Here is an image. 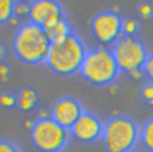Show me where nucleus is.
<instances>
[{"instance_id":"obj_13","label":"nucleus","mask_w":153,"mask_h":152,"mask_svg":"<svg viewBox=\"0 0 153 152\" xmlns=\"http://www.w3.org/2000/svg\"><path fill=\"white\" fill-rule=\"evenodd\" d=\"M148 152H153V117L148 119L140 128V141Z\"/></svg>"},{"instance_id":"obj_15","label":"nucleus","mask_w":153,"mask_h":152,"mask_svg":"<svg viewBox=\"0 0 153 152\" xmlns=\"http://www.w3.org/2000/svg\"><path fill=\"white\" fill-rule=\"evenodd\" d=\"M141 97L143 101L150 107H153V83L147 82L141 87Z\"/></svg>"},{"instance_id":"obj_11","label":"nucleus","mask_w":153,"mask_h":152,"mask_svg":"<svg viewBox=\"0 0 153 152\" xmlns=\"http://www.w3.org/2000/svg\"><path fill=\"white\" fill-rule=\"evenodd\" d=\"M38 101V96L34 89L31 87L24 88L17 96V106L23 112L33 110Z\"/></svg>"},{"instance_id":"obj_4","label":"nucleus","mask_w":153,"mask_h":152,"mask_svg":"<svg viewBox=\"0 0 153 152\" xmlns=\"http://www.w3.org/2000/svg\"><path fill=\"white\" fill-rule=\"evenodd\" d=\"M101 139L108 152H132L140 141V127L128 116L115 115L104 122Z\"/></svg>"},{"instance_id":"obj_2","label":"nucleus","mask_w":153,"mask_h":152,"mask_svg":"<svg viewBox=\"0 0 153 152\" xmlns=\"http://www.w3.org/2000/svg\"><path fill=\"white\" fill-rule=\"evenodd\" d=\"M51 42L46 31L32 23L22 24L13 40V50L22 62L28 65H38L45 62Z\"/></svg>"},{"instance_id":"obj_21","label":"nucleus","mask_w":153,"mask_h":152,"mask_svg":"<svg viewBox=\"0 0 153 152\" xmlns=\"http://www.w3.org/2000/svg\"><path fill=\"white\" fill-rule=\"evenodd\" d=\"M6 56V50L2 44H0V61H1Z\"/></svg>"},{"instance_id":"obj_8","label":"nucleus","mask_w":153,"mask_h":152,"mask_svg":"<svg viewBox=\"0 0 153 152\" xmlns=\"http://www.w3.org/2000/svg\"><path fill=\"white\" fill-rule=\"evenodd\" d=\"M28 17L30 22L46 30L66 16L57 0H33L29 5Z\"/></svg>"},{"instance_id":"obj_5","label":"nucleus","mask_w":153,"mask_h":152,"mask_svg":"<svg viewBox=\"0 0 153 152\" xmlns=\"http://www.w3.org/2000/svg\"><path fill=\"white\" fill-rule=\"evenodd\" d=\"M30 137L33 147L40 152H61L68 146L70 134L51 116H44L33 123Z\"/></svg>"},{"instance_id":"obj_20","label":"nucleus","mask_w":153,"mask_h":152,"mask_svg":"<svg viewBox=\"0 0 153 152\" xmlns=\"http://www.w3.org/2000/svg\"><path fill=\"white\" fill-rule=\"evenodd\" d=\"M140 15L144 18H149L153 15V7L149 4H142L139 8Z\"/></svg>"},{"instance_id":"obj_14","label":"nucleus","mask_w":153,"mask_h":152,"mask_svg":"<svg viewBox=\"0 0 153 152\" xmlns=\"http://www.w3.org/2000/svg\"><path fill=\"white\" fill-rule=\"evenodd\" d=\"M15 0H0V24L9 23L16 16Z\"/></svg>"},{"instance_id":"obj_16","label":"nucleus","mask_w":153,"mask_h":152,"mask_svg":"<svg viewBox=\"0 0 153 152\" xmlns=\"http://www.w3.org/2000/svg\"><path fill=\"white\" fill-rule=\"evenodd\" d=\"M141 71L142 76H144L148 81L153 83V53L148 55V58L142 67Z\"/></svg>"},{"instance_id":"obj_17","label":"nucleus","mask_w":153,"mask_h":152,"mask_svg":"<svg viewBox=\"0 0 153 152\" xmlns=\"http://www.w3.org/2000/svg\"><path fill=\"white\" fill-rule=\"evenodd\" d=\"M0 105L5 108H12L17 105V97L9 93H5L0 96Z\"/></svg>"},{"instance_id":"obj_3","label":"nucleus","mask_w":153,"mask_h":152,"mask_svg":"<svg viewBox=\"0 0 153 152\" xmlns=\"http://www.w3.org/2000/svg\"><path fill=\"white\" fill-rule=\"evenodd\" d=\"M120 72L111 49L104 46L88 50L79 71L86 81L97 87L113 84Z\"/></svg>"},{"instance_id":"obj_18","label":"nucleus","mask_w":153,"mask_h":152,"mask_svg":"<svg viewBox=\"0 0 153 152\" xmlns=\"http://www.w3.org/2000/svg\"><path fill=\"white\" fill-rule=\"evenodd\" d=\"M0 152H22V150L11 140L0 139Z\"/></svg>"},{"instance_id":"obj_19","label":"nucleus","mask_w":153,"mask_h":152,"mask_svg":"<svg viewBox=\"0 0 153 152\" xmlns=\"http://www.w3.org/2000/svg\"><path fill=\"white\" fill-rule=\"evenodd\" d=\"M138 31V24L132 19L123 20V34L124 35H133Z\"/></svg>"},{"instance_id":"obj_6","label":"nucleus","mask_w":153,"mask_h":152,"mask_svg":"<svg viewBox=\"0 0 153 152\" xmlns=\"http://www.w3.org/2000/svg\"><path fill=\"white\" fill-rule=\"evenodd\" d=\"M121 72L132 78L142 76V67L148 58L145 45L133 35H123L111 48Z\"/></svg>"},{"instance_id":"obj_1","label":"nucleus","mask_w":153,"mask_h":152,"mask_svg":"<svg viewBox=\"0 0 153 152\" xmlns=\"http://www.w3.org/2000/svg\"><path fill=\"white\" fill-rule=\"evenodd\" d=\"M87 52L84 42L72 31L66 37L51 42L45 63L53 73L68 77L79 73Z\"/></svg>"},{"instance_id":"obj_9","label":"nucleus","mask_w":153,"mask_h":152,"mask_svg":"<svg viewBox=\"0 0 153 152\" xmlns=\"http://www.w3.org/2000/svg\"><path fill=\"white\" fill-rule=\"evenodd\" d=\"M104 122L95 113L84 111L69 129L70 137L81 143H94L102 138Z\"/></svg>"},{"instance_id":"obj_10","label":"nucleus","mask_w":153,"mask_h":152,"mask_svg":"<svg viewBox=\"0 0 153 152\" xmlns=\"http://www.w3.org/2000/svg\"><path fill=\"white\" fill-rule=\"evenodd\" d=\"M84 111L82 105L76 99L64 96L54 103L51 116L59 125L69 130Z\"/></svg>"},{"instance_id":"obj_12","label":"nucleus","mask_w":153,"mask_h":152,"mask_svg":"<svg viewBox=\"0 0 153 152\" xmlns=\"http://www.w3.org/2000/svg\"><path fill=\"white\" fill-rule=\"evenodd\" d=\"M45 31L51 42H52L66 37L68 34H69L72 32V29L67 17H65L55 23L53 25H51Z\"/></svg>"},{"instance_id":"obj_7","label":"nucleus","mask_w":153,"mask_h":152,"mask_svg":"<svg viewBox=\"0 0 153 152\" xmlns=\"http://www.w3.org/2000/svg\"><path fill=\"white\" fill-rule=\"evenodd\" d=\"M91 32L100 46H113L123 35V19L114 11L97 14L91 22Z\"/></svg>"},{"instance_id":"obj_22","label":"nucleus","mask_w":153,"mask_h":152,"mask_svg":"<svg viewBox=\"0 0 153 152\" xmlns=\"http://www.w3.org/2000/svg\"><path fill=\"white\" fill-rule=\"evenodd\" d=\"M16 3H19V4H30L33 0H15Z\"/></svg>"}]
</instances>
